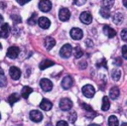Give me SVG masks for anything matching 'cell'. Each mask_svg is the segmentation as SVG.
<instances>
[{
    "label": "cell",
    "instance_id": "cell-1",
    "mask_svg": "<svg viewBox=\"0 0 127 126\" xmlns=\"http://www.w3.org/2000/svg\"><path fill=\"white\" fill-rule=\"evenodd\" d=\"M71 53H72V47H71L69 44L64 45V46L61 48V50H60V56H61L62 58H64V59L69 58V57L71 56Z\"/></svg>",
    "mask_w": 127,
    "mask_h": 126
},
{
    "label": "cell",
    "instance_id": "cell-2",
    "mask_svg": "<svg viewBox=\"0 0 127 126\" xmlns=\"http://www.w3.org/2000/svg\"><path fill=\"white\" fill-rule=\"evenodd\" d=\"M81 91H82V94L87 98H91L95 94V89L91 84H86V85L82 86Z\"/></svg>",
    "mask_w": 127,
    "mask_h": 126
},
{
    "label": "cell",
    "instance_id": "cell-3",
    "mask_svg": "<svg viewBox=\"0 0 127 126\" xmlns=\"http://www.w3.org/2000/svg\"><path fill=\"white\" fill-rule=\"evenodd\" d=\"M72 107V101L69 98H62L60 101V108L64 111L70 110Z\"/></svg>",
    "mask_w": 127,
    "mask_h": 126
},
{
    "label": "cell",
    "instance_id": "cell-4",
    "mask_svg": "<svg viewBox=\"0 0 127 126\" xmlns=\"http://www.w3.org/2000/svg\"><path fill=\"white\" fill-rule=\"evenodd\" d=\"M40 86L44 91H51L53 88V82L48 78H42L40 81Z\"/></svg>",
    "mask_w": 127,
    "mask_h": 126
},
{
    "label": "cell",
    "instance_id": "cell-5",
    "mask_svg": "<svg viewBox=\"0 0 127 126\" xmlns=\"http://www.w3.org/2000/svg\"><path fill=\"white\" fill-rule=\"evenodd\" d=\"M59 18L61 21H67L70 18V12L67 8H61L59 11Z\"/></svg>",
    "mask_w": 127,
    "mask_h": 126
},
{
    "label": "cell",
    "instance_id": "cell-6",
    "mask_svg": "<svg viewBox=\"0 0 127 126\" xmlns=\"http://www.w3.org/2000/svg\"><path fill=\"white\" fill-rule=\"evenodd\" d=\"M69 35L73 40L77 41V40H80L83 37V32L79 28H72L69 32Z\"/></svg>",
    "mask_w": 127,
    "mask_h": 126
},
{
    "label": "cell",
    "instance_id": "cell-7",
    "mask_svg": "<svg viewBox=\"0 0 127 126\" xmlns=\"http://www.w3.org/2000/svg\"><path fill=\"white\" fill-rule=\"evenodd\" d=\"M19 53H20V49L18 47H16V46H12V47H10L8 49L6 56L8 58H10V59H16L19 56Z\"/></svg>",
    "mask_w": 127,
    "mask_h": 126
},
{
    "label": "cell",
    "instance_id": "cell-8",
    "mask_svg": "<svg viewBox=\"0 0 127 126\" xmlns=\"http://www.w3.org/2000/svg\"><path fill=\"white\" fill-rule=\"evenodd\" d=\"M30 119L34 122H40L43 119V113L39 110H32L30 111Z\"/></svg>",
    "mask_w": 127,
    "mask_h": 126
},
{
    "label": "cell",
    "instance_id": "cell-9",
    "mask_svg": "<svg viewBox=\"0 0 127 126\" xmlns=\"http://www.w3.org/2000/svg\"><path fill=\"white\" fill-rule=\"evenodd\" d=\"M9 74L13 80H18L21 76V70L17 66H11L9 69Z\"/></svg>",
    "mask_w": 127,
    "mask_h": 126
},
{
    "label": "cell",
    "instance_id": "cell-10",
    "mask_svg": "<svg viewBox=\"0 0 127 126\" xmlns=\"http://www.w3.org/2000/svg\"><path fill=\"white\" fill-rule=\"evenodd\" d=\"M39 8L43 12H48L52 9V2L49 0H42L39 2Z\"/></svg>",
    "mask_w": 127,
    "mask_h": 126
},
{
    "label": "cell",
    "instance_id": "cell-11",
    "mask_svg": "<svg viewBox=\"0 0 127 126\" xmlns=\"http://www.w3.org/2000/svg\"><path fill=\"white\" fill-rule=\"evenodd\" d=\"M72 84H73V79H72V77H71L70 75L64 76V77L63 78V80H62V86H63L64 89H68V88H70V87L72 86Z\"/></svg>",
    "mask_w": 127,
    "mask_h": 126
},
{
    "label": "cell",
    "instance_id": "cell-12",
    "mask_svg": "<svg viewBox=\"0 0 127 126\" xmlns=\"http://www.w3.org/2000/svg\"><path fill=\"white\" fill-rule=\"evenodd\" d=\"M79 19H80V21L83 23V24H90L91 23V21H92V16H91V14L89 13V12H87V11H84V12H82L81 14H80V16H79Z\"/></svg>",
    "mask_w": 127,
    "mask_h": 126
},
{
    "label": "cell",
    "instance_id": "cell-13",
    "mask_svg": "<svg viewBox=\"0 0 127 126\" xmlns=\"http://www.w3.org/2000/svg\"><path fill=\"white\" fill-rule=\"evenodd\" d=\"M38 24L42 29H48L51 26V21L47 17H40L38 19Z\"/></svg>",
    "mask_w": 127,
    "mask_h": 126
},
{
    "label": "cell",
    "instance_id": "cell-14",
    "mask_svg": "<svg viewBox=\"0 0 127 126\" xmlns=\"http://www.w3.org/2000/svg\"><path fill=\"white\" fill-rule=\"evenodd\" d=\"M102 30H103V34H104L105 36H107L108 38H113V37L116 35V31H115L114 29H112V28H111L110 26H108V25L103 26Z\"/></svg>",
    "mask_w": 127,
    "mask_h": 126
},
{
    "label": "cell",
    "instance_id": "cell-15",
    "mask_svg": "<svg viewBox=\"0 0 127 126\" xmlns=\"http://www.w3.org/2000/svg\"><path fill=\"white\" fill-rule=\"evenodd\" d=\"M10 33V26L8 23H4L0 29V38H7Z\"/></svg>",
    "mask_w": 127,
    "mask_h": 126
},
{
    "label": "cell",
    "instance_id": "cell-16",
    "mask_svg": "<svg viewBox=\"0 0 127 126\" xmlns=\"http://www.w3.org/2000/svg\"><path fill=\"white\" fill-rule=\"evenodd\" d=\"M52 107H53V103H52L50 100L46 99V98H44V99L42 100V102L40 103V108H42L43 110L49 111V110H51Z\"/></svg>",
    "mask_w": 127,
    "mask_h": 126
},
{
    "label": "cell",
    "instance_id": "cell-17",
    "mask_svg": "<svg viewBox=\"0 0 127 126\" xmlns=\"http://www.w3.org/2000/svg\"><path fill=\"white\" fill-rule=\"evenodd\" d=\"M54 64H55V62H53L51 60H44V61H42L40 63L39 67H40V69L43 70V69H46V68H48V67H50V66H52Z\"/></svg>",
    "mask_w": 127,
    "mask_h": 126
},
{
    "label": "cell",
    "instance_id": "cell-18",
    "mask_svg": "<svg viewBox=\"0 0 127 126\" xmlns=\"http://www.w3.org/2000/svg\"><path fill=\"white\" fill-rule=\"evenodd\" d=\"M56 45V40L53 37H47L45 39V47L47 50H51Z\"/></svg>",
    "mask_w": 127,
    "mask_h": 126
},
{
    "label": "cell",
    "instance_id": "cell-19",
    "mask_svg": "<svg viewBox=\"0 0 127 126\" xmlns=\"http://www.w3.org/2000/svg\"><path fill=\"white\" fill-rule=\"evenodd\" d=\"M119 94H120V90H119V88L117 86H113V87L110 88V90H109V96H110L111 99H116L119 96Z\"/></svg>",
    "mask_w": 127,
    "mask_h": 126
},
{
    "label": "cell",
    "instance_id": "cell-20",
    "mask_svg": "<svg viewBox=\"0 0 127 126\" xmlns=\"http://www.w3.org/2000/svg\"><path fill=\"white\" fill-rule=\"evenodd\" d=\"M123 20H124V15H123V13L117 12V13L114 14V16H113V22H114L116 25L121 24Z\"/></svg>",
    "mask_w": 127,
    "mask_h": 126
},
{
    "label": "cell",
    "instance_id": "cell-21",
    "mask_svg": "<svg viewBox=\"0 0 127 126\" xmlns=\"http://www.w3.org/2000/svg\"><path fill=\"white\" fill-rule=\"evenodd\" d=\"M33 92V89H32V87H30V86H24L23 88H22V90H21V94H22V97L23 98H25V99H27L28 97H29V95L31 94Z\"/></svg>",
    "mask_w": 127,
    "mask_h": 126
},
{
    "label": "cell",
    "instance_id": "cell-22",
    "mask_svg": "<svg viewBox=\"0 0 127 126\" xmlns=\"http://www.w3.org/2000/svg\"><path fill=\"white\" fill-rule=\"evenodd\" d=\"M110 107V100L107 96H103L102 98V106H101V109L103 111H107Z\"/></svg>",
    "mask_w": 127,
    "mask_h": 126
},
{
    "label": "cell",
    "instance_id": "cell-23",
    "mask_svg": "<svg viewBox=\"0 0 127 126\" xmlns=\"http://www.w3.org/2000/svg\"><path fill=\"white\" fill-rule=\"evenodd\" d=\"M19 99H20V96H19L17 93H12V94L8 97V100H7V101H8V103L12 106V105H13L15 102H17Z\"/></svg>",
    "mask_w": 127,
    "mask_h": 126
},
{
    "label": "cell",
    "instance_id": "cell-24",
    "mask_svg": "<svg viewBox=\"0 0 127 126\" xmlns=\"http://www.w3.org/2000/svg\"><path fill=\"white\" fill-rule=\"evenodd\" d=\"M111 76H112L113 80H115V81L119 80L120 77H121V70L119 68H114L111 72Z\"/></svg>",
    "mask_w": 127,
    "mask_h": 126
},
{
    "label": "cell",
    "instance_id": "cell-25",
    "mask_svg": "<svg viewBox=\"0 0 127 126\" xmlns=\"http://www.w3.org/2000/svg\"><path fill=\"white\" fill-rule=\"evenodd\" d=\"M108 125L109 126H119V121H118L117 117L114 116V115L109 116V118H108Z\"/></svg>",
    "mask_w": 127,
    "mask_h": 126
},
{
    "label": "cell",
    "instance_id": "cell-26",
    "mask_svg": "<svg viewBox=\"0 0 127 126\" xmlns=\"http://www.w3.org/2000/svg\"><path fill=\"white\" fill-rule=\"evenodd\" d=\"M99 13H100V15H101L103 18H109V17H110V9H109V8L102 7V8H100Z\"/></svg>",
    "mask_w": 127,
    "mask_h": 126
},
{
    "label": "cell",
    "instance_id": "cell-27",
    "mask_svg": "<svg viewBox=\"0 0 127 126\" xmlns=\"http://www.w3.org/2000/svg\"><path fill=\"white\" fill-rule=\"evenodd\" d=\"M73 55H74V57H75L76 59L81 58L82 55H83V51H82V49H81L79 46H76V47L74 48V50H73Z\"/></svg>",
    "mask_w": 127,
    "mask_h": 126
},
{
    "label": "cell",
    "instance_id": "cell-28",
    "mask_svg": "<svg viewBox=\"0 0 127 126\" xmlns=\"http://www.w3.org/2000/svg\"><path fill=\"white\" fill-rule=\"evenodd\" d=\"M76 118H77V116H76V112L73 111V110L69 111V113H68V115H67V119H68V121L71 122V123H74L75 120H76Z\"/></svg>",
    "mask_w": 127,
    "mask_h": 126
},
{
    "label": "cell",
    "instance_id": "cell-29",
    "mask_svg": "<svg viewBox=\"0 0 127 126\" xmlns=\"http://www.w3.org/2000/svg\"><path fill=\"white\" fill-rule=\"evenodd\" d=\"M37 21H38V19H37V14H36V13H33L32 16L28 19V24H29L30 26H34V25L37 23Z\"/></svg>",
    "mask_w": 127,
    "mask_h": 126
},
{
    "label": "cell",
    "instance_id": "cell-30",
    "mask_svg": "<svg viewBox=\"0 0 127 126\" xmlns=\"http://www.w3.org/2000/svg\"><path fill=\"white\" fill-rule=\"evenodd\" d=\"M113 3H114L113 0H104V1H102L103 7H106V8H109V9H110V7L113 5Z\"/></svg>",
    "mask_w": 127,
    "mask_h": 126
},
{
    "label": "cell",
    "instance_id": "cell-31",
    "mask_svg": "<svg viewBox=\"0 0 127 126\" xmlns=\"http://www.w3.org/2000/svg\"><path fill=\"white\" fill-rule=\"evenodd\" d=\"M7 84V78L4 75H0V86L1 87H5Z\"/></svg>",
    "mask_w": 127,
    "mask_h": 126
},
{
    "label": "cell",
    "instance_id": "cell-32",
    "mask_svg": "<svg viewBox=\"0 0 127 126\" xmlns=\"http://www.w3.org/2000/svg\"><path fill=\"white\" fill-rule=\"evenodd\" d=\"M11 18H12V20H13V22L15 23V24H17V23H20L21 22V17L19 16V15H12L11 16Z\"/></svg>",
    "mask_w": 127,
    "mask_h": 126
},
{
    "label": "cell",
    "instance_id": "cell-33",
    "mask_svg": "<svg viewBox=\"0 0 127 126\" xmlns=\"http://www.w3.org/2000/svg\"><path fill=\"white\" fill-rule=\"evenodd\" d=\"M96 65H97L98 67H100V66H103V65H104V67L106 68V67H107V65H106V60H105V59H101V60L96 63Z\"/></svg>",
    "mask_w": 127,
    "mask_h": 126
},
{
    "label": "cell",
    "instance_id": "cell-34",
    "mask_svg": "<svg viewBox=\"0 0 127 126\" xmlns=\"http://www.w3.org/2000/svg\"><path fill=\"white\" fill-rule=\"evenodd\" d=\"M80 105H81V107H82L84 110H86V111H88V112L93 111V110H92V108H91V106H90V105H88V104H85V103H80Z\"/></svg>",
    "mask_w": 127,
    "mask_h": 126
},
{
    "label": "cell",
    "instance_id": "cell-35",
    "mask_svg": "<svg viewBox=\"0 0 127 126\" xmlns=\"http://www.w3.org/2000/svg\"><path fill=\"white\" fill-rule=\"evenodd\" d=\"M121 38H122V40L123 41H127V30L126 29H123L122 31H121Z\"/></svg>",
    "mask_w": 127,
    "mask_h": 126
},
{
    "label": "cell",
    "instance_id": "cell-36",
    "mask_svg": "<svg viewBox=\"0 0 127 126\" xmlns=\"http://www.w3.org/2000/svg\"><path fill=\"white\" fill-rule=\"evenodd\" d=\"M122 56L124 59H127V46L126 45L122 47Z\"/></svg>",
    "mask_w": 127,
    "mask_h": 126
},
{
    "label": "cell",
    "instance_id": "cell-37",
    "mask_svg": "<svg viewBox=\"0 0 127 126\" xmlns=\"http://www.w3.org/2000/svg\"><path fill=\"white\" fill-rule=\"evenodd\" d=\"M113 63H114L115 65H121V64H122V59H121V58H116V59L114 60Z\"/></svg>",
    "mask_w": 127,
    "mask_h": 126
},
{
    "label": "cell",
    "instance_id": "cell-38",
    "mask_svg": "<svg viewBox=\"0 0 127 126\" xmlns=\"http://www.w3.org/2000/svg\"><path fill=\"white\" fill-rule=\"evenodd\" d=\"M57 126H68V124H67V122H66V121L60 120V121L57 123Z\"/></svg>",
    "mask_w": 127,
    "mask_h": 126
},
{
    "label": "cell",
    "instance_id": "cell-39",
    "mask_svg": "<svg viewBox=\"0 0 127 126\" xmlns=\"http://www.w3.org/2000/svg\"><path fill=\"white\" fill-rule=\"evenodd\" d=\"M85 2H86L85 0H80V1H76V0H74V1H73V3H74V4H76L77 6H81V5H82V4H84Z\"/></svg>",
    "mask_w": 127,
    "mask_h": 126
},
{
    "label": "cell",
    "instance_id": "cell-40",
    "mask_svg": "<svg viewBox=\"0 0 127 126\" xmlns=\"http://www.w3.org/2000/svg\"><path fill=\"white\" fill-rule=\"evenodd\" d=\"M86 65H87V63H86V62H85V61H82V63H79V67H80L81 69H84V68L86 67Z\"/></svg>",
    "mask_w": 127,
    "mask_h": 126
},
{
    "label": "cell",
    "instance_id": "cell-41",
    "mask_svg": "<svg viewBox=\"0 0 127 126\" xmlns=\"http://www.w3.org/2000/svg\"><path fill=\"white\" fill-rule=\"evenodd\" d=\"M17 2L19 3V4H21V5H24V4H26V3H28L29 2V0H17Z\"/></svg>",
    "mask_w": 127,
    "mask_h": 126
},
{
    "label": "cell",
    "instance_id": "cell-42",
    "mask_svg": "<svg viewBox=\"0 0 127 126\" xmlns=\"http://www.w3.org/2000/svg\"><path fill=\"white\" fill-rule=\"evenodd\" d=\"M3 21H4V19H3V17H2V15L0 14V24H2V23H3Z\"/></svg>",
    "mask_w": 127,
    "mask_h": 126
},
{
    "label": "cell",
    "instance_id": "cell-43",
    "mask_svg": "<svg viewBox=\"0 0 127 126\" xmlns=\"http://www.w3.org/2000/svg\"><path fill=\"white\" fill-rule=\"evenodd\" d=\"M0 75H4V71H3V69L1 68V66H0Z\"/></svg>",
    "mask_w": 127,
    "mask_h": 126
},
{
    "label": "cell",
    "instance_id": "cell-44",
    "mask_svg": "<svg viewBox=\"0 0 127 126\" xmlns=\"http://www.w3.org/2000/svg\"><path fill=\"white\" fill-rule=\"evenodd\" d=\"M88 126H101V125H99V124H93L92 123V124H89Z\"/></svg>",
    "mask_w": 127,
    "mask_h": 126
},
{
    "label": "cell",
    "instance_id": "cell-45",
    "mask_svg": "<svg viewBox=\"0 0 127 126\" xmlns=\"http://www.w3.org/2000/svg\"><path fill=\"white\" fill-rule=\"evenodd\" d=\"M121 126H127V123H125V122H123V123L121 124Z\"/></svg>",
    "mask_w": 127,
    "mask_h": 126
},
{
    "label": "cell",
    "instance_id": "cell-46",
    "mask_svg": "<svg viewBox=\"0 0 127 126\" xmlns=\"http://www.w3.org/2000/svg\"><path fill=\"white\" fill-rule=\"evenodd\" d=\"M123 4H124V6H125V7H126V4H127V2H126V1H125V0H124V1H123Z\"/></svg>",
    "mask_w": 127,
    "mask_h": 126
},
{
    "label": "cell",
    "instance_id": "cell-47",
    "mask_svg": "<svg viewBox=\"0 0 127 126\" xmlns=\"http://www.w3.org/2000/svg\"><path fill=\"white\" fill-rule=\"evenodd\" d=\"M1 49H2V45L0 44V50H1Z\"/></svg>",
    "mask_w": 127,
    "mask_h": 126
},
{
    "label": "cell",
    "instance_id": "cell-48",
    "mask_svg": "<svg viewBox=\"0 0 127 126\" xmlns=\"http://www.w3.org/2000/svg\"><path fill=\"white\" fill-rule=\"evenodd\" d=\"M0 119H1V114H0Z\"/></svg>",
    "mask_w": 127,
    "mask_h": 126
}]
</instances>
